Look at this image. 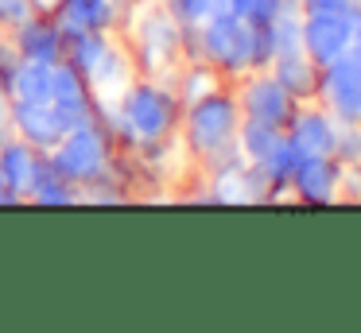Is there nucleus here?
Segmentation results:
<instances>
[{
	"mask_svg": "<svg viewBox=\"0 0 361 333\" xmlns=\"http://www.w3.org/2000/svg\"><path fill=\"white\" fill-rule=\"evenodd\" d=\"M179 128H183V147H187V155L198 163H206L210 170L241 163V155H237V128H241L237 93L218 89V93H210V97L187 105V116L179 120Z\"/></svg>",
	"mask_w": 361,
	"mask_h": 333,
	"instance_id": "obj_1",
	"label": "nucleus"
},
{
	"mask_svg": "<svg viewBox=\"0 0 361 333\" xmlns=\"http://www.w3.org/2000/svg\"><path fill=\"white\" fill-rule=\"evenodd\" d=\"M105 120H113L121 128V136H128V144H156L167 139L179 128V101L164 89L159 82H133L121 93L117 108Z\"/></svg>",
	"mask_w": 361,
	"mask_h": 333,
	"instance_id": "obj_2",
	"label": "nucleus"
},
{
	"mask_svg": "<svg viewBox=\"0 0 361 333\" xmlns=\"http://www.w3.org/2000/svg\"><path fill=\"white\" fill-rule=\"evenodd\" d=\"M47 163L63 178H71L74 186L97 182V178L109 175V167H113V136L105 132L102 120H90V124H82V128L66 132V136L47 151Z\"/></svg>",
	"mask_w": 361,
	"mask_h": 333,
	"instance_id": "obj_3",
	"label": "nucleus"
},
{
	"mask_svg": "<svg viewBox=\"0 0 361 333\" xmlns=\"http://www.w3.org/2000/svg\"><path fill=\"white\" fill-rule=\"evenodd\" d=\"M319 97L334 120H361V51H345L322 66Z\"/></svg>",
	"mask_w": 361,
	"mask_h": 333,
	"instance_id": "obj_4",
	"label": "nucleus"
},
{
	"mask_svg": "<svg viewBox=\"0 0 361 333\" xmlns=\"http://www.w3.org/2000/svg\"><path fill=\"white\" fill-rule=\"evenodd\" d=\"M237 105H241L245 120H264L276 124V128H288L299 101L276 82L272 70H252V74H245V85L237 89Z\"/></svg>",
	"mask_w": 361,
	"mask_h": 333,
	"instance_id": "obj_5",
	"label": "nucleus"
},
{
	"mask_svg": "<svg viewBox=\"0 0 361 333\" xmlns=\"http://www.w3.org/2000/svg\"><path fill=\"white\" fill-rule=\"evenodd\" d=\"M353 12H303L299 35H303V51L311 54V62L326 66V62L342 58L345 51H353Z\"/></svg>",
	"mask_w": 361,
	"mask_h": 333,
	"instance_id": "obj_6",
	"label": "nucleus"
},
{
	"mask_svg": "<svg viewBox=\"0 0 361 333\" xmlns=\"http://www.w3.org/2000/svg\"><path fill=\"white\" fill-rule=\"evenodd\" d=\"M12 132L39 151H51L66 136V124L51 101H16L12 105Z\"/></svg>",
	"mask_w": 361,
	"mask_h": 333,
	"instance_id": "obj_7",
	"label": "nucleus"
},
{
	"mask_svg": "<svg viewBox=\"0 0 361 333\" xmlns=\"http://www.w3.org/2000/svg\"><path fill=\"white\" fill-rule=\"evenodd\" d=\"M283 136L295 144V151L303 155H334L338 144V120L326 108H295V116L288 120Z\"/></svg>",
	"mask_w": 361,
	"mask_h": 333,
	"instance_id": "obj_8",
	"label": "nucleus"
},
{
	"mask_svg": "<svg viewBox=\"0 0 361 333\" xmlns=\"http://www.w3.org/2000/svg\"><path fill=\"white\" fill-rule=\"evenodd\" d=\"M342 175H345V167L334 155H307V159H299L295 175H291L295 198L299 201H334L338 190H342Z\"/></svg>",
	"mask_w": 361,
	"mask_h": 333,
	"instance_id": "obj_9",
	"label": "nucleus"
},
{
	"mask_svg": "<svg viewBox=\"0 0 361 333\" xmlns=\"http://www.w3.org/2000/svg\"><path fill=\"white\" fill-rule=\"evenodd\" d=\"M43 159H47V151L32 147L27 139H20V136L8 139V136H4V139H0V182L12 186L20 198H27V190H32L35 178H39Z\"/></svg>",
	"mask_w": 361,
	"mask_h": 333,
	"instance_id": "obj_10",
	"label": "nucleus"
},
{
	"mask_svg": "<svg viewBox=\"0 0 361 333\" xmlns=\"http://www.w3.org/2000/svg\"><path fill=\"white\" fill-rule=\"evenodd\" d=\"M8 39L16 43L20 58H39V62H59L66 46L63 27L55 23V15H32L16 31H8Z\"/></svg>",
	"mask_w": 361,
	"mask_h": 333,
	"instance_id": "obj_11",
	"label": "nucleus"
},
{
	"mask_svg": "<svg viewBox=\"0 0 361 333\" xmlns=\"http://www.w3.org/2000/svg\"><path fill=\"white\" fill-rule=\"evenodd\" d=\"M268 70H272L276 82H280L283 89L299 101V105H303V101H311V97H319V74H322V66H319V62H311V54H307L303 46H299V51L276 54V58L268 62Z\"/></svg>",
	"mask_w": 361,
	"mask_h": 333,
	"instance_id": "obj_12",
	"label": "nucleus"
},
{
	"mask_svg": "<svg viewBox=\"0 0 361 333\" xmlns=\"http://www.w3.org/2000/svg\"><path fill=\"white\" fill-rule=\"evenodd\" d=\"M113 20H117V0H63L55 12L63 39L78 31H109Z\"/></svg>",
	"mask_w": 361,
	"mask_h": 333,
	"instance_id": "obj_13",
	"label": "nucleus"
},
{
	"mask_svg": "<svg viewBox=\"0 0 361 333\" xmlns=\"http://www.w3.org/2000/svg\"><path fill=\"white\" fill-rule=\"evenodd\" d=\"M51 70H55V62L20 58L16 70L8 74L12 101H51Z\"/></svg>",
	"mask_w": 361,
	"mask_h": 333,
	"instance_id": "obj_14",
	"label": "nucleus"
},
{
	"mask_svg": "<svg viewBox=\"0 0 361 333\" xmlns=\"http://www.w3.org/2000/svg\"><path fill=\"white\" fill-rule=\"evenodd\" d=\"M280 136H283V128H276V124L245 120V116H241V128H237V155H241V163L257 167V163L264 159L268 151H272V144H276Z\"/></svg>",
	"mask_w": 361,
	"mask_h": 333,
	"instance_id": "obj_15",
	"label": "nucleus"
},
{
	"mask_svg": "<svg viewBox=\"0 0 361 333\" xmlns=\"http://www.w3.org/2000/svg\"><path fill=\"white\" fill-rule=\"evenodd\" d=\"M299 159H303V155L295 151V144H291L288 136H280V139L272 144V151H268L264 159L257 163V170H260V178H264V182L288 186L291 175H295V167H299Z\"/></svg>",
	"mask_w": 361,
	"mask_h": 333,
	"instance_id": "obj_16",
	"label": "nucleus"
},
{
	"mask_svg": "<svg viewBox=\"0 0 361 333\" xmlns=\"http://www.w3.org/2000/svg\"><path fill=\"white\" fill-rule=\"evenodd\" d=\"M27 198L43 201V206H63V201H78V186H74L71 178H63L47 159H43L39 178H35V186L27 190Z\"/></svg>",
	"mask_w": 361,
	"mask_h": 333,
	"instance_id": "obj_17",
	"label": "nucleus"
},
{
	"mask_svg": "<svg viewBox=\"0 0 361 333\" xmlns=\"http://www.w3.org/2000/svg\"><path fill=\"white\" fill-rule=\"evenodd\" d=\"M221 4H226L229 12L237 15V20L264 27V23H272V15L280 12V4H283V0H221Z\"/></svg>",
	"mask_w": 361,
	"mask_h": 333,
	"instance_id": "obj_18",
	"label": "nucleus"
},
{
	"mask_svg": "<svg viewBox=\"0 0 361 333\" xmlns=\"http://www.w3.org/2000/svg\"><path fill=\"white\" fill-rule=\"evenodd\" d=\"M164 4L175 12V20H179L183 27H195V23H202L221 0H164Z\"/></svg>",
	"mask_w": 361,
	"mask_h": 333,
	"instance_id": "obj_19",
	"label": "nucleus"
},
{
	"mask_svg": "<svg viewBox=\"0 0 361 333\" xmlns=\"http://www.w3.org/2000/svg\"><path fill=\"white\" fill-rule=\"evenodd\" d=\"M32 15H39L32 0H0V27L4 31H16L20 23H27Z\"/></svg>",
	"mask_w": 361,
	"mask_h": 333,
	"instance_id": "obj_20",
	"label": "nucleus"
},
{
	"mask_svg": "<svg viewBox=\"0 0 361 333\" xmlns=\"http://www.w3.org/2000/svg\"><path fill=\"white\" fill-rule=\"evenodd\" d=\"M12 89H8V77H0V136H8L12 132Z\"/></svg>",
	"mask_w": 361,
	"mask_h": 333,
	"instance_id": "obj_21",
	"label": "nucleus"
},
{
	"mask_svg": "<svg viewBox=\"0 0 361 333\" xmlns=\"http://www.w3.org/2000/svg\"><path fill=\"white\" fill-rule=\"evenodd\" d=\"M303 12H353V0H299Z\"/></svg>",
	"mask_w": 361,
	"mask_h": 333,
	"instance_id": "obj_22",
	"label": "nucleus"
},
{
	"mask_svg": "<svg viewBox=\"0 0 361 333\" xmlns=\"http://www.w3.org/2000/svg\"><path fill=\"white\" fill-rule=\"evenodd\" d=\"M32 4H35V12H39V15H55L63 0H32Z\"/></svg>",
	"mask_w": 361,
	"mask_h": 333,
	"instance_id": "obj_23",
	"label": "nucleus"
},
{
	"mask_svg": "<svg viewBox=\"0 0 361 333\" xmlns=\"http://www.w3.org/2000/svg\"><path fill=\"white\" fill-rule=\"evenodd\" d=\"M353 51H361V4H357V15H353Z\"/></svg>",
	"mask_w": 361,
	"mask_h": 333,
	"instance_id": "obj_24",
	"label": "nucleus"
},
{
	"mask_svg": "<svg viewBox=\"0 0 361 333\" xmlns=\"http://www.w3.org/2000/svg\"><path fill=\"white\" fill-rule=\"evenodd\" d=\"M357 182H361V163H357Z\"/></svg>",
	"mask_w": 361,
	"mask_h": 333,
	"instance_id": "obj_25",
	"label": "nucleus"
},
{
	"mask_svg": "<svg viewBox=\"0 0 361 333\" xmlns=\"http://www.w3.org/2000/svg\"><path fill=\"white\" fill-rule=\"evenodd\" d=\"M353 4H361V0H353Z\"/></svg>",
	"mask_w": 361,
	"mask_h": 333,
	"instance_id": "obj_26",
	"label": "nucleus"
},
{
	"mask_svg": "<svg viewBox=\"0 0 361 333\" xmlns=\"http://www.w3.org/2000/svg\"><path fill=\"white\" fill-rule=\"evenodd\" d=\"M128 4H136V0H128Z\"/></svg>",
	"mask_w": 361,
	"mask_h": 333,
	"instance_id": "obj_27",
	"label": "nucleus"
},
{
	"mask_svg": "<svg viewBox=\"0 0 361 333\" xmlns=\"http://www.w3.org/2000/svg\"><path fill=\"white\" fill-rule=\"evenodd\" d=\"M0 139H4V136H0Z\"/></svg>",
	"mask_w": 361,
	"mask_h": 333,
	"instance_id": "obj_28",
	"label": "nucleus"
}]
</instances>
